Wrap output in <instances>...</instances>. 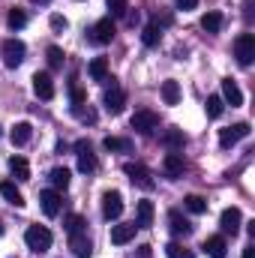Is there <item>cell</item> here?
<instances>
[{
  "instance_id": "cell-1",
  "label": "cell",
  "mask_w": 255,
  "mask_h": 258,
  "mask_svg": "<svg viewBox=\"0 0 255 258\" xmlns=\"http://www.w3.org/2000/svg\"><path fill=\"white\" fill-rule=\"evenodd\" d=\"M24 243H27L33 252H45V249H51V231H48L45 225H30V228L24 231Z\"/></svg>"
},
{
  "instance_id": "cell-2",
  "label": "cell",
  "mask_w": 255,
  "mask_h": 258,
  "mask_svg": "<svg viewBox=\"0 0 255 258\" xmlns=\"http://www.w3.org/2000/svg\"><path fill=\"white\" fill-rule=\"evenodd\" d=\"M123 171H126L129 180H132L135 186H141V189H153V186H156V180H153L150 168H147V165H141V162H126V165H123Z\"/></svg>"
},
{
  "instance_id": "cell-3",
  "label": "cell",
  "mask_w": 255,
  "mask_h": 258,
  "mask_svg": "<svg viewBox=\"0 0 255 258\" xmlns=\"http://www.w3.org/2000/svg\"><path fill=\"white\" fill-rule=\"evenodd\" d=\"M111 39H114V18H102L87 30V42L93 45H108Z\"/></svg>"
},
{
  "instance_id": "cell-4",
  "label": "cell",
  "mask_w": 255,
  "mask_h": 258,
  "mask_svg": "<svg viewBox=\"0 0 255 258\" xmlns=\"http://www.w3.org/2000/svg\"><path fill=\"white\" fill-rule=\"evenodd\" d=\"M129 126L135 129L138 135H153V129L159 126V117H156V111L141 108V111H135V114L129 117Z\"/></svg>"
},
{
  "instance_id": "cell-5",
  "label": "cell",
  "mask_w": 255,
  "mask_h": 258,
  "mask_svg": "<svg viewBox=\"0 0 255 258\" xmlns=\"http://www.w3.org/2000/svg\"><path fill=\"white\" fill-rule=\"evenodd\" d=\"M234 57L240 66H249L255 60V36L252 33H240L234 39Z\"/></svg>"
},
{
  "instance_id": "cell-6",
  "label": "cell",
  "mask_w": 255,
  "mask_h": 258,
  "mask_svg": "<svg viewBox=\"0 0 255 258\" xmlns=\"http://www.w3.org/2000/svg\"><path fill=\"white\" fill-rule=\"evenodd\" d=\"M24 54H27V48H24L21 39H6L3 42V63L9 66V69L24 63Z\"/></svg>"
},
{
  "instance_id": "cell-7",
  "label": "cell",
  "mask_w": 255,
  "mask_h": 258,
  "mask_svg": "<svg viewBox=\"0 0 255 258\" xmlns=\"http://www.w3.org/2000/svg\"><path fill=\"white\" fill-rule=\"evenodd\" d=\"M123 105H126V93H123V87L111 78V84L105 87V108H108V114H120Z\"/></svg>"
},
{
  "instance_id": "cell-8",
  "label": "cell",
  "mask_w": 255,
  "mask_h": 258,
  "mask_svg": "<svg viewBox=\"0 0 255 258\" xmlns=\"http://www.w3.org/2000/svg\"><path fill=\"white\" fill-rule=\"evenodd\" d=\"M120 213H123V195L117 189H108L102 195V216L111 222V219H120Z\"/></svg>"
},
{
  "instance_id": "cell-9",
  "label": "cell",
  "mask_w": 255,
  "mask_h": 258,
  "mask_svg": "<svg viewBox=\"0 0 255 258\" xmlns=\"http://www.w3.org/2000/svg\"><path fill=\"white\" fill-rule=\"evenodd\" d=\"M219 225H222V231H225V234H231V237H234V234L240 231V225H243V213H240L237 207H225V210H222V216H219Z\"/></svg>"
},
{
  "instance_id": "cell-10",
  "label": "cell",
  "mask_w": 255,
  "mask_h": 258,
  "mask_svg": "<svg viewBox=\"0 0 255 258\" xmlns=\"http://www.w3.org/2000/svg\"><path fill=\"white\" fill-rule=\"evenodd\" d=\"M246 135H249V123H234V126H228V129L219 132V144L228 150V147H234L237 141H243Z\"/></svg>"
},
{
  "instance_id": "cell-11",
  "label": "cell",
  "mask_w": 255,
  "mask_h": 258,
  "mask_svg": "<svg viewBox=\"0 0 255 258\" xmlns=\"http://www.w3.org/2000/svg\"><path fill=\"white\" fill-rule=\"evenodd\" d=\"M69 249H72V255L75 258H90L93 255V243H90V237H87L84 231L69 234Z\"/></svg>"
},
{
  "instance_id": "cell-12",
  "label": "cell",
  "mask_w": 255,
  "mask_h": 258,
  "mask_svg": "<svg viewBox=\"0 0 255 258\" xmlns=\"http://www.w3.org/2000/svg\"><path fill=\"white\" fill-rule=\"evenodd\" d=\"M75 150H78V171H84V174L96 171V156L90 150V141H78Z\"/></svg>"
},
{
  "instance_id": "cell-13",
  "label": "cell",
  "mask_w": 255,
  "mask_h": 258,
  "mask_svg": "<svg viewBox=\"0 0 255 258\" xmlns=\"http://www.w3.org/2000/svg\"><path fill=\"white\" fill-rule=\"evenodd\" d=\"M39 207H42V213H45V216H57V213H60V207H63L60 192H57V189H45V192H39Z\"/></svg>"
},
{
  "instance_id": "cell-14",
  "label": "cell",
  "mask_w": 255,
  "mask_h": 258,
  "mask_svg": "<svg viewBox=\"0 0 255 258\" xmlns=\"http://www.w3.org/2000/svg\"><path fill=\"white\" fill-rule=\"evenodd\" d=\"M168 228H171L174 237H189L192 234V222L180 213V210H171V213H168Z\"/></svg>"
},
{
  "instance_id": "cell-15",
  "label": "cell",
  "mask_w": 255,
  "mask_h": 258,
  "mask_svg": "<svg viewBox=\"0 0 255 258\" xmlns=\"http://www.w3.org/2000/svg\"><path fill=\"white\" fill-rule=\"evenodd\" d=\"M159 144H162L165 150H183V144H186V135H183V129L171 126V129H165V132L159 135Z\"/></svg>"
},
{
  "instance_id": "cell-16",
  "label": "cell",
  "mask_w": 255,
  "mask_h": 258,
  "mask_svg": "<svg viewBox=\"0 0 255 258\" xmlns=\"http://www.w3.org/2000/svg\"><path fill=\"white\" fill-rule=\"evenodd\" d=\"M33 93H36L39 99H51V96H54V81H51L48 72H36V75H33Z\"/></svg>"
},
{
  "instance_id": "cell-17",
  "label": "cell",
  "mask_w": 255,
  "mask_h": 258,
  "mask_svg": "<svg viewBox=\"0 0 255 258\" xmlns=\"http://www.w3.org/2000/svg\"><path fill=\"white\" fill-rule=\"evenodd\" d=\"M162 168H165V177H171V180L183 177V156L174 153V150H168L165 159H162Z\"/></svg>"
},
{
  "instance_id": "cell-18",
  "label": "cell",
  "mask_w": 255,
  "mask_h": 258,
  "mask_svg": "<svg viewBox=\"0 0 255 258\" xmlns=\"http://www.w3.org/2000/svg\"><path fill=\"white\" fill-rule=\"evenodd\" d=\"M222 102H228L231 108L243 105V93H240V87H237L234 78H225V81H222Z\"/></svg>"
},
{
  "instance_id": "cell-19",
  "label": "cell",
  "mask_w": 255,
  "mask_h": 258,
  "mask_svg": "<svg viewBox=\"0 0 255 258\" xmlns=\"http://www.w3.org/2000/svg\"><path fill=\"white\" fill-rule=\"evenodd\" d=\"M201 249H204L210 258H225V255H228V243H225V237H222V234H213V237H207Z\"/></svg>"
},
{
  "instance_id": "cell-20",
  "label": "cell",
  "mask_w": 255,
  "mask_h": 258,
  "mask_svg": "<svg viewBox=\"0 0 255 258\" xmlns=\"http://www.w3.org/2000/svg\"><path fill=\"white\" fill-rule=\"evenodd\" d=\"M135 222H123V225H111V243L114 246H123V243H129L132 237H135Z\"/></svg>"
},
{
  "instance_id": "cell-21",
  "label": "cell",
  "mask_w": 255,
  "mask_h": 258,
  "mask_svg": "<svg viewBox=\"0 0 255 258\" xmlns=\"http://www.w3.org/2000/svg\"><path fill=\"white\" fill-rule=\"evenodd\" d=\"M9 138H12L15 147H24V144L33 138V126H30L27 120H21V123H15V126L9 129Z\"/></svg>"
},
{
  "instance_id": "cell-22",
  "label": "cell",
  "mask_w": 255,
  "mask_h": 258,
  "mask_svg": "<svg viewBox=\"0 0 255 258\" xmlns=\"http://www.w3.org/2000/svg\"><path fill=\"white\" fill-rule=\"evenodd\" d=\"M0 195H3L12 207H24V195H21V189H18L12 180H0Z\"/></svg>"
},
{
  "instance_id": "cell-23",
  "label": "cell",
  "mask_w": 255,
  "mask_h": 258,
  "mask_svg": "<svg viewBox=\"0 0 255 258\" xmlns=\"http://www.w3.org/2000/svg\"><path fill=\"white\" fill-rule=\"evenodd\" d=\"M159 39H162V27H159V21H150V24L144 27V33H141V42H144L147 48H156Z\"/></svg>"
},
{
  "instance_id": "cell-24",
  "label": "cell",
  "mask_w": 255,
  "mask_h": 258,
  "mask_svg": "<svg viewBox=\"0 0 255 258\" xmlns=\"http://www.w3.org/2000/svg\"><path fill=\"white\" fill-rule=\"evenodd\" d=\"M9 171H12L15 180H30V165H27L24 156H12L9 159Z\"/></svg>"
},
{
  "instance_id": "cell-25",
  "label": "cell",
  "mask_w": 255,
  "mask_h": 258,
  "mask_svg": "<svg viewBox=\"0 0 255 258\" xmlns=\"http://www.w3.org/2000/svg\"><path fill=\"white\" fill-rule=\"evenodd\" d=\"M162 99H165V105H177L180 102V84L174 78L162 81Z\"/></svg>"
},
{
  "instance_id": "cell-26",
  "label": "cell",
  "mask_w": 255,
  "mask_h": 258,
  "mask_svg": "<svg viewBox=\"0 0 255 258\" xmlns=\"http://www.w3.org/2000/svg\"><path fill=\"white\" fill-rule=\"evenodd\" d=\"M201 27H204L207 33H219V27H222V12H216V9L204 12V15H201Z\"/></svg>"
},
{
  "instance_id": "cell-27",
  "label": "cell",
  "mask_w": 255,
  "mask_h": 258,
  "mask_svg": "<svg viewBox=\"0 0 255 258\" xmlns=\"http://www.w3.org/2000/svg\"><path fill=\"white\" fill-rule=\"evenodd\" d=\"M87 72H90L93 81H105V78H108V60H105V57H93L90 66H87Z\"/></svg>"
},
{
  "instance_id": "cell-28",
  "label": "cell",
  "mask_w": 255,
  "mask_h": 258,
  "mask_svg": "<svg viewBox=\"0 0 255 258\" xmlns=\"http://www.w3.org/2000/svg\"><path fill=\"white\" fill-rule=\"evenodd\" d=\"M102 147L111 150V153H126V150H132V141H129V138H117V135H108V138L102 141Z\"/></svg>"
},
{
  "instance_id": "cell-29",
  "label": "cell",
  "mask_w": 255,
  "mask_h": 258,
  "mask_svg": "<svg viewBox=\"0 0 255 258\" xmlns=\"http://www.w3.org/2000/svg\"><path fill=\"white\" fill-rule=\"evenodd\" d=\"M138 228H150L153 225V204L150 201H138Z\"/></svg>"
},
{
  "instance_id": "cell-30",
  "label": "cell",
  "mask_w": 255,
  "mask_h": 258,
  "mask_svg": "<svg viewBox=\"0 0 255 258\" xmlns=\"http://www.w3.org/2000/svg\"><path fill=\"white\" fill-rule=\"evenodd\" d=\"M183 207H186L189 213H195V216L207 213V201H204L201 195H186V198H183Z\"/></svg>"
},
{
  "instance_id": "cell-31",
  "label": "cell",
  "mask_w": 255,
  "mask_h": 258,
  "mask_svg": "<svg viewBox=\"0 0 255 258\" xmlns=\"http://www.w3.org/2000/svg\"><path fill=\"white\" fill-rule=\"evenodd\" d=\"M6 24H9L12 30H21V27L27 24V12H24V9H9V15H6Z\"/></svg>"
},
{
  "instance_id": "cell-32",
  "label": "cell",
  "mask_w": 255,
  "mask_h": 258,
  "mask_svg": "<svg viewBox=\"0 0 255 258\" xmlns=\"http://www.w3.org/2000/svg\"><path fill=\"white\" fill-rule=\"evenodd\" d=\"M207 117H222V111H225V102H222V96H207Z\"/></svg>"
},
{
  "instance_id": "cell-33",
  "label": "cell",
  "mask_w": 255,
  "mask_h": 258,
  "mask_svg": "<svg viewBox=\"0 0 255 258\" xmlns=\"http://www.w3.org/2000/svg\"><path fill=\"white\" fill-rule=\"evenodd\" d=\"M48 177H51V186H54V189H66V186H69V177H72V174H69V168H54V171H51Z\"/></svg>"
},
{
  "instance_id": "cell-34",
  "label": "cell",
  "mask_w": 255,
  "mask_h": 258,
  "mask_svg": "<svg viewBox=\"0 0 255 258\" xmlns=\"http://www.w3.org/2000/svg\"><path fill=\"white\" fill-rule=\"evenodd\" d=\"M105 9H108V18H123V15H126V9H129V3H126V0H108V3H105Z\"/></svg>"
},
{
  "instance_id": "cell-35",
  "label": "cell",
  "mask_w": 255,
  "mask_h": 258,
  "mask_svg": "<svg viewBox=\"0 0 255 258\" xmlns=\"http://www.w3.org/2000/svg\"><path fill=\"white\" fill-rule=\"evenodd\" d=\"M45 57H48V66H51V69H60V66H63V51H60V48H57V45H51V48H48V51H45Z\"/></svg>"
},
{
  "instance_id": "cell-36",
  "label": "cell",
  "mask_w": 255,
  "mask_h": 258,
  "mask_svg": "<svg viewBox=\"0 0 255 258\" xmlns=\"http://www.w3.org/2000/svg\"><path fill=\"white\" fill-rule=\"evenodd\" d=\"M165 255H168V258H195L189 249H186V246H180V243H168V246H165Z\"/></svg>"
},
{
  "instance_id": "cell-37",
  "label": "cell",
  "mask_w": 255,
  "mask_h": 258,
  "mask_svg": "<svg viewBox=\"0 0 255 258\" xmlns=\"http://www.w3.org/2000/svg\"><path fill=\"white\" fill-rule=\"evenodd\" d=\"M84 225H87V219H84V216H78V213L66 219V231H69V234H75V231H84Z\"/></svg>"
},
{
  "instance_id": "cell-38",
  "label": "cell",
  "mask_w": 255,
  "mask_h": 258,
  "mask_svg": "<svg viewBox=\"0 0 255 258\" xmlns=\"http://www.w3.org/2000/svg\"><path fill=\"white\" fill-rule=\"evenodd\" d=\"M69 96H72V105H84V99H87V93H84L75 81L69 84Z\"/></svg>"
},
{
  "instance_id": "cell-39",
  "label": "cell",
  "mask_w": 255,
  "mask_h": 258,
  "mask_svg": "<svg viewBox=\"0 0 255 258\" xmlns=\"http://www.w3.org/2000/svg\"><path fill=\"white\" fill-rule=\"evenodd\" d=\"M66 27H69V21H66L63 15H51V30L60 33V30H66Z\"/></svg>"
},
{
  "instance_id": "cell-40",
  "label": "cell",
  "mask_w": 255,
  "mask_h": 258,
  "mask_svg": "<svg viewBox=\"0 0 255 258\" xmlns=\"http://www.w3.org/2000/svg\"><path fill=\"white\" fill-rule=\"evenodd\" d=\"M174 6H177V9H183V12H189V9L198 6V0H174Z\"/></svg>"
},
{
  "instance_id": "cell-41",
  "label": "cell",
  "mask_w": 255,
  "mask_h": 258,
  "mask_svg": "<svg viewBox=\"0 0 255 258\" xmlns=\"http://www.w3.org/2000/svg\"><path fill=\"white\" fill-rule=\"evenodd\" d=\"M123 18H126V24H138V12H132V9H126Z\"/></svg>"
},
{
  "instance_id": "cell-42",
  "label": "cell",
  "mask_w": 255,
  "mask_h": 258,
  "mask_svg": "<svg viewBox=\"0 0 255 258\" xmlns=\"http://www.w3.org/2000/svg\"><path fill=\"white\" fill-rule=\"evenodd\" d=\"M138 255H141V258H150V246H138Z\"/></svg>"
},
{
  "instance_id": "cell-43",
  "label": "cell",
  "mask_w": 255,
  "mask_h": 258,
  "mask_svg": "<svg viewBox=\"0 0 255 258\" xmlns=\"http://www.w3.org/2000/svg\"><path fill=\"white\" fill-rule=\"evenodd\" d=\"M243 258H255V246H246L243 249Z\"/></svg>"
},
{
  "instance_id": "cell-44",
  "label": "cell",
  "mask_w": 255,
  "mask_h": 258,
  "mask_svg": "<svg viewBox=\"0 0 255 258\" xmlns=\"http://www.w3.org/2000/svg\"><path fill=\"white\" fill-rule=\"evenodd\" d=\"M30 3H51V0H30Z\"/></svg>"
},
{
  "instance_id": "cell-45",
  "label": "cell",
  "mask_w": 255,
  "mask_h": 258,
  "mask_svg": "<svg viewBox=\"0 0 255 258\" xmlns=\"http://www.w3.org/2000/svg\"><path fill=\"white\" fill-rule=\"evenodd\" d=\"M0 234H3V222H0Z\"/></svg>"
}]
</instances>
